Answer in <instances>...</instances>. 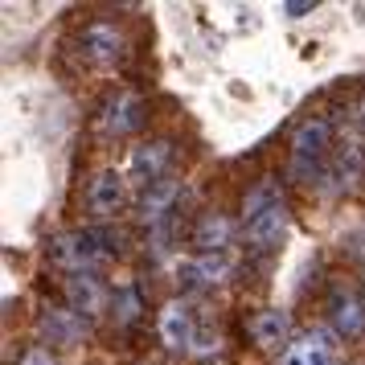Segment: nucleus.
<instances>
[{
    "mask_svg": "<svg viewBox=\"0 0 365 365\" xmlns=\"http://www.w3.org/2000/svg\"><path fill=\"white\" fill-rule=\"evenodd\" d=\"M316 4H308V0H287V4H279V13L283 17H292V21H299V17H308Z\"/></svg>",
    "mask_w": 365,
    "mask_h": 365,
    "instance_id": "19",
    "label": "nucleus"
},
{
    "mask_svg": "<svg viewBox=\"0 0 365 365\" xmlns=\"http://www.w3.org/2000/svg\"><path fill=\"white\" fill-rule=\"evenodd\" d=\"M329 329L336 336H345V341L361 336L365 332V299L349 296V292H336L329 299Z\"/></svg>",
    "mask_w": 365,
    "mask_h": 365,
    "instance_id": "14",
    "label": "nucleus"
},
{
    "mask_svg": "<svg viewBox=\"0 0 365 365\" xmlns=\"http://www.w3.org/2000/svg\"><path fill=\"white\" fill-rule=\"evenodd\" d=\"M177 197H181V181L168 173V177H160L156 185H148V189L140 193V222H144L148 230L165 226L168 217H173V210H177Z\"/></svg>",
    "mask_w": 365,
    "mask_h": 365,
    "instance_id": "8",
    "label": "nucleus"
},
{
    "mask_svg": "<svg viewBox=\"0 0 365 365\" xmlns=\"http://www.w3.org/2000/svg\"><path fill=\"white\" fill-rule=\"evenodd\" d=\"M168 160H173V144H168V140L135 144L132 156H128L123 177H128V181H135L140 189H148V185H156L160 177H168Z\"/></svg>",
    "mask_w": 365,
    "mask_h": 365,
    "instance_id": "5",
    "label": "nucleus"
},
{
    "mask_svg": "<svg viewBox=\"0 0 365 365\" xmlns=\"http://www.w3.org/2000/svg\"><path fill=\"white\" fill-rule=\"evenodd\" d=\"M17 365H58V361H53L50 349H29V353H25V357H21Z\"/></svg>",
    "mask_w": 365,
    "mask_h": 365,
    "instance_id": "20",
    "label": "nucleus"
},
{
    "mask_svg": "<svg viewBox=\"0 0 365 365\" xmlns=\"http://www.w3.org/2000/svg\"><path fill=\"white\" fill-rule=\"evenodd\" d=\"M361 299H365V296H361Z\"/></svg>",
    "mask_w": 365,
    "mask_h": 365,
    "instance_id": "21",
    "label": "nucleus"
},
{
    "mask_svg": "<svg viewBox=\"0 0 365 365\" xmlns=\"http://www.w3.org/2000/svg\"><path fill=\"white\" fill-rule=\"evenodd\" d=\"M234 271V255L222 250V255H193V259H181L177 263V283L185 292H205V287H217L226 283Z\"/></svg>",
    "mask_w": 365,
    "mask_h": 365,
    "instance_id": "4",
    "label": "nucleus"
},
{
    "mask_svg": "<svg viewBox=\"0 0 365 365\" xmlns=\"http://www.w3.org/2000/svg\"><path fill=\"white\" fill-rule=\"evenodd\" d=\"M78 46H83V53L95 66H115L119 58H123V34H119L115 25H107V21L86 25L83 37H78Z\"/></svg>",
    "mask_w": 365,
    "mask_h": 365,
    "instance_id": "10",
    "label": "nucleus"
},
{
    "mask_svg": "<svg viewBox=\"0 0 365 365\" xmlns=\"http://www.w3.org/2000/svg\"><path fill=\"white\" fill-rule=\"evenodd\" d=\"M234 242V222L222 214H205L193 226V247H197V255H222V250H230Z\"/></svg>",
    "mask_w": 365,
    "mask_h": 365,
    "instance_id": "16",
    "label": "nucleus"
},
{
    "mask_svg": "<svg viewBox=\"0 0 365 365\" xmlns=\"http://www.w3.org/2000/svg\"><path fill=\"white\" fill-rule=\"evenodd\" d=\"M279 365H336V332L308 329L279 353Z\"/></svg>",
    "mask_w": 365,
    "mask_h": 365,
    "instance_id": "6",
    "label": "nucleus"
},
{
    "mask_svg": "<svg viewBox=\"0 0 365 365\" xmlns=\"http://www.w3.org/2000/svg\"><path fill=\"white\" fill-rule=\"evenodd\" d=\"M135 316H140V287L135 283H123L115 292V320L119 324H132Z\"/></svg>",
    "mask_w": 365,
    "mask_h": 365,
    "instance_id": "17",
    "label": "nucleus"
},
{
    "mask_svg": "<svg viewBox=\"0 0 365 365\" xmlns=\"http://www.w3.org/2000/svg\"><path fill=\"white\" fill-rule=\"evenodd\" d=\"M332 152V128L329 119H304L292 135V177L304 185H312L324 177V165H329Z\"/></svg>",
    "mask_w": 365,
    "mask_h": 365,
    "instance_id": "3",
    "label": "nucleus"
},
{
    "mask_svg": "<svg viewBox=\"0 0 365 365\" xmlns=\"http://www.w3.org/2000/svg\"><path fill=\"white\" fill-rule=\"evenodd\" d=\"M62 296H66L70 312H78L83 320H91V316H99L107 308V292H103V283L95 275H66L62 279Z\"/></svg>",
    "mask_w": 365,
    "mask_h": 365,
    "instance_id": "12",
    "label": "nucleus"
},
{
    "mask_svg": "<svg viewBox=\"0 0 365 365\" xmlns=\"http://www.w3.org/2000/svg\"><path fill=\"white\" fill-rule=\"evenodd\" d=\"M140 119H144L140 99H135L132 91H119L115 99H107V107H103L99 128L107 135H128V132H135V128H140Z\"/></svg>",
    "mask_w": 365,
    "mask_h": 365,
    "instance_id": "15",
    "label": "nucleus"
},
{
    "mask_svg": "<svg viewBox=\"0 0 365 365\" xmlns=\"http://www.w3.org/2000/svg\"><path fill=\"white\" fill-rule=\"evenodd\" d=\"M123 197H128V177L119 168H103L91 177V189H86V205L95 217H111L123 210Z\"/></svg>",
    "mask_w": 365,
    "mask_h": 365,
    "instance_id": "7",
    "label": "nucleus"
},
{
    "mask_svg": "<svg viewBox=\"0 0 365 365\" xmlns=\"http://www.w3.org/2000/svg\"><path fill=\"white\" fill-rule=\"evenodd\" d=\"M242 234H247V247L267 255V250L279 247V238L287 234V205H283V193L279 185L271 181H259L242 197Z\"/></svg>",
    "mask_w": 365,
    "mask_h": 365,
    "instance_id": "1",
    "label": "nucleus"
},
{
    "mask_svg": "<svg viewBox=\"0 0 365 365\" xmlns=\"http://www.w3.org/2000/svg\"><path fill=\"white\" fill-rule=\"evenodd\" d=\"M156 329H160V341H165L168 349H185V353H189L193 341H197V320H193V312H189L185 299H173V304L160 308Z\"/></svg>",
    "mask_w": 365,
    "mask_h": 365,
    "instance_id": "9",
    "label": "nucleus"
},
{
    "mask_svg": "<svg viewBox=\"0 0 365 365\" xmlns=\"http://www.w3.org/2000/svg\"><path fill=\"white\" fill-rule=\"evenodd\" d=\"M250 341L259 349H287L296 336H292V316L283 308H263V312L250 316Z\"/></svg>",
    "mask_w": 365,
    "mask_h": 365,
    "instance_id": "13",
    "label": "nucleus"
},
{
    "mask_svg": "<svg viewBox=\"0 0 365 365\" xmlns=\"http://www.w3.org/2000/svg\"><path fill=\"white\" fill-rule=\"evenodd\" d=\"M119 255V234L111 226H78L53 238L50 259L66 275H95V267H103L107 259Z\"/></svg>",
    "mask_w": 365,
    "mask_h": 365,
    "instance_id": "2",
    "label": "nucleus"
},
{
    "mask_svg": "<svg viewBox=\"0 0 365 365\" xmlns=\"http://www.w3.org/2000/svg\"><path fill=\"white\" fill-rule=\"evenodd\" d=\"M37 332L50 341V345H78L86 332V320L78 312H70V308H53L46 304L41 316H37Z\"/></svg>",
    "mask_w": 365,
    "mask_h": 365,
    "instance_id": "11",
    "label": "nucleus"
},
{
    "mask_svg": "<svg viewBox=\"0 0 365 365\" xmlns=\"http://www.w3.org/2000/svg\"><path fill=\"white\" fill-rule=\"evenodd\" d=\"M214 349H217V332L197 329V341H193V349H189V353H197V357H205V353H214Z\"/></svg>",
    "mask_w": 365,
    "mask_h": 365,
    "instance_id": "18",
    "label": "nucleus"
}]
</instances>
